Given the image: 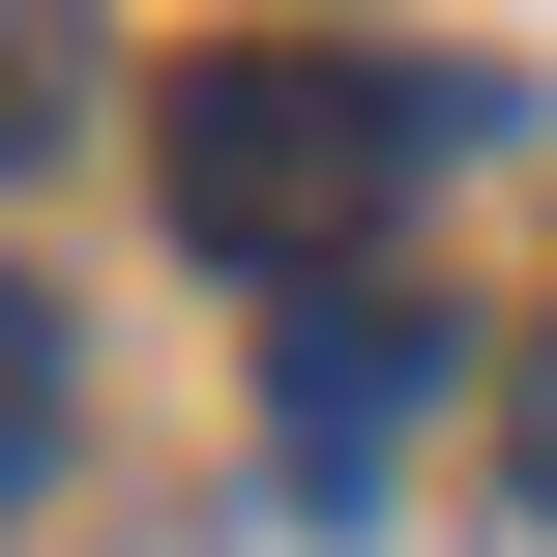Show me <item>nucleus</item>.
I'll return each instance as SVG.
<instances>
[{"mask_svg": "<svg viewBox=\"0 0 557 557\" xmlns=\"http://www.w3.org/2000/svg\"><path fill=\"white\" fill-rule=\"evenodd\" d=\"M499 117V59H352V29H235V59H176V117H147V176H176V235L206 264H264V294H352V235L441 176Z\"/></svg>", "mask_w": 557, "mask_h": 557, "instance_id": "1", "label": "nucleus"}, {"mask_svg": "<svg viewBox=\"0 0 557 557\" xmlns=\"http://www.w3.org/2000/svg\"><path fill=\"white\" fill-rule=\"evenodd\" d=\"M264 441H294V499H323V529H352V499H411V441H441V323H411V294H294Z\"/></svg>", "mask_w": 557, "mask_h": 557, "instance_id": "2", "label": "nucleus"}, {"mask_svg": "<svg viewBox=\"0 0 557 557\" xmlns=\"http://www.w3.org/2000/svg\"><path fill=\"white\" fill-rule=\"evenodd\" d=\"M29 470H59V323L0 294V499H29Z\"/></svg>", "mask_w": 557, "mask_h": 557, "instance_id": "3", "label": "nucleus"}, {"mask_svg": "<svg viewBox=\"0 0 557 557\" xmlns=\"http://www.w3.org/2000/svg\"><path fill=\"white\" fill-rule=\"evenodd\" d=\"M499 499L557 529V323H529V382H499Z\"/></svg>", "mask_w": 557, "mask_h": 557, "instance_id": "4", "label": "nucleus"}]
</instances>
